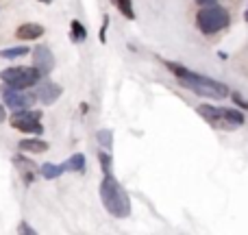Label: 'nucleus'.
I'll return each mask as SVG.
<instances>
[{
    "label": "nucleus",
    "instance_id": "nucleus-18",
    "mask_svg": "<svg viewBox=\"0 0 248 235\" xmlns=\"http://www.w3.org/2000/svg\"><path fill=\"white\" fill-rule=\"evenodd\" d=\"M98 141L105 148H111V131H98Z\"/></svg>",
    "mask_w": 248,
    "mask_h": 235
},
{
    "label": "nucleus",
    "instance_id": "nucleus-15",
    "mask_svg": "<svg viewBox=\"0 0 248 235\" xmlns=\"http://www.w3.org/2000/svg\"><path fill=\"white\" fill-rule=\"evenodd\" d=\"M70 33H72V42H85L87 39L85 26H83L78 20H72V24H70Z\"/></svg>",
    "mask_w": 248,
    "mask_h": 235
},
{
    "label": "nucleus",
    "instance_id": "nucleus-22",
    "mask_svg": "<svg viewBox=\"0 0 248 235\" xmlns=\"http://www.w3.org/2000/svg\"><path fill=\"white\" fill-rule=\"evenodd\" d=\"M4 120H7V111H4V107L0 105V122H4Z\"/></svg>",
    "mask_w": 248,
    "mask_h": 235
},
{
    "label": "nucleus",
    "instance_id": "nucleus-19",
    "mask_svg": "<svg viewBox=\"0 0 248 235\" xmlns=\"http://www.w3.org/2000/svg\"><path fill=\"white\" fill-rule=\"evenodd\" d=\"M98 157H100V166H103L105 174H107V172H111V157H109L107 153H100Z\"/></svg>",
    "mask_w": 248,
    "mask_h": 235
},
{
    "label": "nucleus",
    "instance_id": "nucleus-10",
    "mask_svg": "<svg viewBox=\"0 0 248 235\" xmlns=\"http://www.w3.org/2000/svg\"><path fill=\"white\" fill-rule=\"evenodd\" d=\"M44 35V26L42 24H35V22H24L22 26H17L16 31V37L17 39H24V42H31V39H37Z\"/></svg>",
    "mask_w": 248,
    "mask_h": 235
},
{
    "label": "nucleus",
    "instance_id": "nucleus-7",
    "mask_svg": "<svg viewBox=\"0 0 248 235\" xmlns=\"http://www.w3.org/2000/svg\"><path fill=\"white\" fill-rule=\"evenodd\" d=\"M0 92H2L4 105H7L9 109H13V111L31 109L33 107V103L37 100V96L35 94H29V92H24V90H16V87H9V85H4Z\"/></svg>",
    "mask_w": 248,
    "mask_h": 235
},
{
    "label": "nucleus",
    "instance_id": "nucleus-16",
    "mask_svg": "<svg viewBox=\"0 0 248 235\" xmlns=\"http://www.w3.org/2000/svg\"><path fill=\"white\" fill-rule=\"evenodd\" d=\"M111 2L116 4L118 11H120L124 17H128V20H135V11H133V2H131V0H111Z\"/></svg>",
    "mask_w": 248,
    "mask_h": 235
},
{
    "label": "nucleus",
    "instance_id": "nucleus-17",
    "mask_svg": "<svg viewBox=\"0 0 248 235\" xmlns=\"http://www.w3.org/2000/svg\"><path fill=\"white\" fill-rule=\"evenodd\" d=\"M24 55H29V48L26 46H13V48L0 50V57H2V59H16V57H24Z\"/></svg>",
    "mask_w": 248,
    "mask_h": 235
},
{
    "label": "nucleus",
    "instance_id": "nucleus-23",
    "mask_svg": "<svg viewBox=\"0 0 248 235\" xmlns=\"http://www.w3.org/2000/svg\"><path fill=\"white\" fill-rule=\"evenodd\" d=\"M196 2H198V4H216L218 0H196Z\"/></svg>",
    "mask_w": 248,
    "mask_h": 235
},
{
    "label": "nucleus",
    "instance_id": "nucleus-20",
    "mask_svg": "<svg viewBox=\"0 0 248 235\" xmlns=\"http://www.w3.org/2000/svg\"><path fill=\"white\" fill-rule=\"evenodd\" d=\"M17 235H37V233H35V229L31 227L29 222H20V227H17Z\"/></svg>",
    "mask_w": 248,
    "mask_h": 235
},
{
    "label": "nucleus",
    "instance_id": "nucleus-4",
    "mask_svg": "<svg viewBox=\"0 0 248 235\" xmlns=\"http://www.w3.org/2000/svg\"><path fill=\"white\" fill-rule=\"evenodd\" d=\"M229 11L220 4H207L196 13V24L205 35H214L229 26Z\"/></svg>",
    "mask_w": 248,
    "mask_h": 235
},
{
    "label": "nucleus",
    "instance_id": "nucleus-8",
    "mask_svg": "<svg viewBox=\"0 0 248 235\" xmlns=\"http://www.w3.org/2000/svg\"><path fill=\"white\" fill-rule=\"evenodd\" d=\"M33 65L39 70V74H42V77H46V74L55 68V59H52L50 48H46V46H37V48H35V50H33Z\"/></svg>",
    "mask_w": 248,
    "mask_h": 235
},
{
    "label": "nucleus",
    "instance_id": "nucleus-1",
    "mask_svg": "<svg viewBox=\"0 0 248 235\" xmlns=\"http://www.w3.org/2000/svg\"><path fill=\"white\" fill-rule=\"evenodd\" d=\"M168 68L174 72V77L179 78V83L187 90H192L194 94L198 96H205V98H227L229 96V87L224 83H218L209 77H202V74H196V72H189L187 68L183 65H176V63H166Z\"/></svg>",
    "mask_w": 248,
    "mask_h": 235
},
{
    "label": "nucleus",
    "instance_id": "nucleus-6",
    "mask_svg": "<svg viewBox=\"0 0 248 235\" xmlns=\"http://www.w3.org/2000/svg\"><path fill=\"white\" fill-rule=\"evenodd\" d=\"M39 118H42V113H39V111H33V109H20V111H13L11 126L17 128V131H22V133L39 135V133L44 131Z\"/></svg>",
    "mask_w": 248,
    "mask_h": 235
},
{
    "label": "nucleus",
    "instance_id": "nucleus-13",
    "mask_svg": "<svg viewBox=\"0 0 248 235\" xmlns=\"http://www.w3.org/2000/svg\"><path fill=\"white\" fill-rule=\"evenodd\" d=\"M63 168L68 172H83V170H85V155H81V153L72 155V157L63 163Z\"/></svg>",
    "mask_w": 248,
    "mask_h": 235
},
{
    "label": "nucleus",
    "instance_id": "nucleus-3",
    "mask_svg": "<svg viewBox=\"0 0 248 235\" xmlns=\"http://www.w3.org/2000/svg\"><path fill=\"white\" fill-rule=\"evenodd\" d=\"M196 109L211 126L220 128V131H233V128H240L242 124H244V116H242L237 109L211 107V105H198Z\"/></svg>",
    "mask_w": 248,
    "mask_h": 235
},
{
    "label": "nucleus",
    "instance_id": "nucleus-12",
    "mask_svg": "<svg viewBox=\"0 0 248 235\" xmlns=\"http://www.w3.org/2000/svg\"><path fill=\"white\" fill-rule=\"evenodd\" d=\"M20 150L22 153H46L48 144L44 140H22L20 141Z\"/></svg>",
    "mask_w": 248,
    "mask_h": 235
},
{
    "label": "nucleus",
    "instance_id": "nucleus-2",
    "mask_svg": "<svg viewBox=\"0 0 248 235\" xmlns=\"http://www.w3.org/2000/svg\"><path fill=\"white\" fill-rule=\"evenodd\" d=\"M100 201L113 218H128L131 214V198H128L126 189L113 179L111 172H107L100 183Z\"/></svg>",
    "mask_w": 248,
    "mask_h": 235
},
{
    "label": "nucleus",
    "instance_id": "nucleus-24",
    "mask_svg": "<svg viewBox=\"0 0 248 235\" xmlns=\"http://www.w3.org/2000/svg\"><path fill=\"white\" fill-rule=\"evenodd\" d=\"M42 2H46V4H50V2H52V0H42Z\"/></svg>",
    "mask_w": 248,
    "mask_h": 235
},
{
    "label": "nucleus",
    "instance_id": "nucleus-21",
    "mask_svg": "<svg viewBox=\"0 0 248 235\" xmlns=\"http://www.w3.org/2000/svg\"><path fill=\"white\" fill-rule=\"evenodd\" d=\"M233 100H235V103H237V105H240V107H242V109H248V103H246V100H244V98H242V96H240V94H237V92H233Z\"/></svg>",
    "mask_w": 248,
    "mask_h": 235
},
{
    "label": "nucleus",
    "instance_id": "nucleus-11",
    "mask_svg": "<svg viewBox=\"0 0 248 235\" xmlns=\"http://www.w3.org/2000/svg\"><path fill=\"white\" fill-rule=\"evenodd\" d=\"M13 166L17 168V172H20V176L24 179V183H31V181L35 179V163L29 161L26 157L16 155V157H13Z\"/></svg>",
    "mask_w": 248,
    "mask_h": 235
},
{
    "label": "nucleus",
    "instance_id": "nucleus-25",
    "mask_svg": "<svg viewBox=\"0 0 248 235\" xmlns=\"http://www.w3.org/2000/svg\"><path fill=\"white\" fill-rule=\"evenodd\" d=\"M244 17H246V22H248V9H246V16Z\"/></svg>",
    "mask_w": 248,
    "mask_h": 235
},
{
    "label": "nucleus",
    "instance_id": "nucleus-9",
    "mask_svg": "<svg viewBox=\"0 0 248 235\" xmlns=\"http://www.w3.org/2000/svg\"><path fill=\"white\" fill-rule=\"evenodd\" d=\"M61 92H63L61 85H57V83H52V81H44L42 85L37 87V94L35 96H37L44 105H52L61 96Z\"/></svg>",
    "mask_w": 248,
    "mask_h": 235
},
{
    "label": "nucleus",
    "instance_id": "nucleus-14",
    "mask_svg": "<svg viewBox=\"0 0 248 235\" xmlns=\"http://www.w3.org/2000/svg\"><path fill=\"white\" fill-rule=\"evenodd\" d=\"M39 172L44 174V179H59V176L65 172V168L55 166V163H44V166L39 168Z\"/></svg>",
    "mask_w": 248,
    "mask_h": 235
},
{
    "label": "nucleus",
    "instance_id": "nucleus-5",
    "mask_svg": "<svg viewBox=\"0 0 248 235\" xmlns=\"http://www.w3.org/2000/svg\"><path fill=\"white\" fill-rule=\"evenodd\" d=\"M39 78L42 74L35 65H16V68H7L0 72V81L16 90H29V87L37 85Z\"/></svg>",
    "mask_w": 248,
    "mask_h": 235
}]
</instances>
